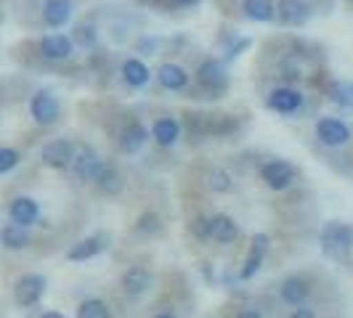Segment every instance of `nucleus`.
Returning a JSON list of instances; mask_svg holds the SVG:
<instances>
[{"label": "nucleus", "mask_w": 353, "mask_h": 318, "mask_svg": "<svg viewBox=\"0 0 353 318\" xmlns=\"http://www.w3.org/2000/svg\"><path fill=\"white\" fill-rule=\"evenodd\" d=\"M319 244L327 257L340 260L353 249V229L345 223H327L319 233Z\"/></svg>", "instance_id": "nucleus-1"}, {"label": "nucleus", "mask_w": 353, "mask_h": 318, "mask_svg": "<svg viewBox=\"0 0 353 318\" xmlns=\"http://www.w3.org/2000/svg\"><path fill=\"white\" fill-rule=\"evenodd\" d=\"M194 80L196 85L202 90H208L212 98H221L229 90V72L223 67V61H218V59L199 61V67L194 72Z\"/></svg>", "instance_id": "nucleus-2"}, {"label": "nucleus", "mask_w": 353, "mask_h": 318, "mask_svg": "<svg viewBox=\"0 0 353 318\" xmlns=\"http://www.w3.org/2000/svg\"><path fill=\"white\" fill-rule=\"evenodd\" d=\"M30 114L40 127H51L61 117V104L53 90H37L30 101Z\"/></svg>", "instance_id": "nucleus-3"}, {"label": "nucleus", "mask_w": 353, "mask_h": 318, "mask_svg": "<svg viewBox=\"0 0 353 318\" xmlns=\"http://www.w3.org/2000/svg\"><path fill=\"white\" fill-rule=\"evenodd\" d=\"M74 157H77V149H74V143L70 138H53L40 151L43 165H48L51 170H67V167L74 165Z\"/></svg>", "instance_id": "nucleus-4"}, {"label": "nucleus", "mask_w": 353, "mask_h": 318, "mask_svg": "<svg viewBox=\"0 0 353 318\" xmlns=\"http://www.w3.org/2000/svg\"><path fill=\"white\" fill-rule=\"evenodd\" d=\"M316 138L330 149H340L351 141V127L340 117H321L316 123Z\"/></svg>", "instance_id": "nucleus-5"}, {"label": "nucleus", "mask_w": 353, "mask_h": 318, "mask_svg": "<svg viewBox=\"0 0 353 318\" xmlns=\"http://www.w3.org/2000/svg\"><path fill=\"white\" fill-rule=\"evenodd\" d=\"M295 176H298V170L287 159H271L261 167V178L265 180V186L274 189V191H284L295 180Z\"/></svg>", "instance_id": "nucleus-6"}, {"label": "nucleus", "mask_w": 353, "mask_h": 318, "mask_svg": "<svg viewBox=\"0 0 353 318\" xmlns=\"http://www.w3.org/2000/svg\"><path fill=\"white\" fill-rule=\"evenodd\" d=\"M46 276H40V273H27V276H21L14 286V297L21 308H32L40 302V297L46 295Z\"/></svg>", "instance_id": "nucleus-7"}, {"label": "nucleus", "mask_w": 353, "mask_h": 318, "mask_svg": "<svg viewBox=\"0 0 353 318\" xmlns=\"http://www.w3.org/2000/svg\"><path fill=\"white\" fill-rule=\"evenodd\" d=\"M265 104L271 112H276V114H295V112H301L303 109V93L295 88H274L268 93V98H265Z\"/></svg>", "instance_id": "nucleus-8"}, {"label": "nucleus", "mask_w": 353, "mask_h": 318, "mask_svg": "<svg viewBox=\"0 0 353 318\" xmlns=\"http://www.w3.org/2000/svg\"><path fill=\"white\" fill-rule=\"evenodd\" d=\"M40 53L48 61H67L74 53V40L61 32H51V35L40 37Z\"/></svg>", "instance_id": "nucleus-9"}, {"label": "nucleus", "mask_w": 353, "mask_h": 318, "mask_svg": "<svg viewBox=\"0 0 353 318\" xmlns=\"http://www.w3.org/2000/svg\"><path fill=\"white\" fill-rule=\"evenodd\" d=\"M268 247H271V239H268L265 233H255V236H252V247H250L248 260H245L242 271H239V279H245V282H248V279H252V276L261 271Z\"/></svg>", "instance_id": "nucleus-10"}, {"label": "nucleus", "mask_w": 353, "mask_h": 318, "mask_svg": "<svg viewBox=\"0 0 353 318\" xmlns=\"http://www.w3.org/2000/svg\"><path fill=\"white\" fill-rule=\"evenodd\" d=\"M8 218H11V223H19V226L30 229V226H35L37 218H40V207H37V202L32 196H17L8 204Z\"/></svg>", "instance_id": "nucleus-11"}, {"label": "nucleus", "mask_w": 353, "mask_h": 318, "mask_svg": "<svg viewBox=\"0 0 353 318\" xmlns=\"http://www.w3.org/2000/svg\"><path fill=\"white\" fill-rule=\"evenodd\" d=\"M101 157L96 154V149L93 146H83L80 151H77V157H74V165H72V170H74V176L77 180H96L99 176V170H101Z\"/></svg>", "instance_id": "nucleus-12"}, {"label": "nucleus", "mask_w": 353, "mask_h": 318, "mask_svg": "<svg viewBox=\"0 0 353 318\" xmlns=\"http://www.w3.org/2000/svg\"><path fill=\"white\" fill-rule=\"evenodd\" d=\"M106 247H109V236H106V233H93L88 239L77 242V244L67 252V257H70L72 263H83V260H90V257L101 255Z\"/></svg>", "instance_id": "nucleus-13"}, {"label": "nucleus", "mask_w": 353, "mask_h": 318, "mask_svg": "<svg viewBox=\"0 0 353 318\" xmlns=\"http://www.w3.org/2000/svg\"><path fill=\"white\" fill-rule=\"evenodd\" d=\"M276 17L287 27H301L311 17V8H308L305 0H279L276 3Z\"/></svg>", "instance_id": "nucleus-14"}, {"label": "nucleus", "mask_w": 353, "mask_h": 318, "mask_svg": "<svg viewBox=\"0 0 353 318\" xmlns=\"http://www.w3.org/2000/svg\"><path fill=\"white\" fill-rule=\"evenodd\" d=\"M236 236H239V226H236V220L226 215V212H215L210 218V239L212 242H218V244H231V242H236Z\"/></svg>", "instance_id": "nucleus-15"}, {"label": "nucleus", "mask_w": 353, "mask_h": 318, "mask_svg": "<svg viewBox=\"0 0 353 318\" xmlns=\"http://www.w3.org/2000/svg\"><path fill=\"white\" fill-rule=\"evenodd\" d=\"M72 0H46L43 3V21L51 30H61L72 21Z\"/></svg>", "instance_id": "nucleus-16"}, {"label": "nucleus", "mask_w": 353, "mask_h": 318, "mask_svg": "<svg viewBox=\"0 0 353 318\" xmlns=\"http://www.w3.org/2000/svg\"><path fill=\"white\" fill-rule=\"evenodd\" d=\"M152 286V273L143 265H133L123 273V289L128 297H141Z\"/></svg>", "instance_id": "nucleus-17"}, {"label": "nucleus", "mask_w": 353, "mask_h": 318, "mask_svg": "<svg viewBox=\"0 0 353 318\" xmlns=\"http://www.w3.org/2000/svg\"><path fill=\"white\" fill-rule=\"evenodd\" d=\"M157 80L165 90L176 93V90H183L189 85V72L183 70L181 64H176V61H165L157 70Z\"/></svg>", "instance_id": "nucleus-18"}, {"label": "nucleus", "mask_w": 353, "mask_h": 318, "mask_svg": "<svg viewBox=\"0 0 353 318\" xmlns=\"http://www.w3.org/2000/svg\"><path fill=\"white\" fill-rule=\"evenodd\" d=\"M308 295H311V286L305 279L301 276H290V279H284L282 286H279V297H282L287 305H292V308H303V302L308 300Z\"/></svg>", "instance_id": "nucleus-19"}, {"label": "nucleus", "mask_w": 353, "mask_h": 318, "mask_svg": "<svg viewBox=\"0 0 353 318\" xmlns=\"http://www.w3.org/2000/svg\"><path fill=\"white\" fill-rule=\"evenodd\" d=\"M152 138H154L157 146H162V149L176 146L178 138H181V123H178L176 117H159V120H154V125H152Z\"/></svg>", "instance_id": "nucleus-20"}, {"label": "nucleus", "mask_w": 353, "mask_h": 318, "mask_svg": "<svg viewBox=\"0 0 353 318\" xmlns=\"http://www.w3.org/2000/svg\"><path fill=\"white\" fill-rule=\"evenodd\" d=\"M146 141H149V130H146L141 123H130L123 133H120V151L136 154V151H141Z\"/></svg>", "instance_id": "nucleus-21"}, {"label": "nucleus", "mask_w": 353, "mask_h": 318, "mask_svg": "<svg viewBox=\"0 0 353 318\" xmlns=\"http://www.w3.org/2000/svg\"><path fill=\"white\" fill-rule=\"evenodd\" d=\"M123 80L130 88H146L152 83V72L141 59H128L123 64Z\"/></svg>", "instance_id": "nucleus-22"}, {"label": "nucleus", "mask_w": 353, "mask_h": 318, "mask_svg": "<svg viewBox=\"0 0 353 318\" xmlns=\"http://www.w3.org/2000/svg\"><path fill=\"white\" fill-rule=\"evenodd\" d=\"M96 186H99V191H104V194H120L123 191V176H120V170L114 167V165H101V170H99V176L93 180Z\"/></svg>", "instance_id": "nucleus-23"}, {"label": "nucleus", "mask_w": 353, "mask_h": 318, "mask_svg": "<svg viewBox=\"0 0 353 318\" xmlns=\"http://www.w3.org/2000/svg\"><path fill=\"white\" fill-rule=\"evenodd\" d=\"M242 11H245V17L250 21H271V19L276 17V6H274V0H242Z\"/></svg>", "instance_id": "nucleus-24"}, {"label": "nucleus", "mask_w": 353, "mask_h": 318, "mask_svg": "<svg viewBox=\"0 0 353 318\" xmlns=\"http://www.w3.org/2000/svg\"><path fill=\"white\" fill-rule=\"evenodd\" d=\"M0 239H3V247L6 249H24L30 244V233L19 223H6L3 231H0Z\"/></svg>", "instance_id": "nucleus-25"}, {"label": "nucleus", "mask_w": 353, "mask_h": 318, "mask_svg": "<svg viewBox=\"0 0 353 318\" xmlns=\"http://www.w3.org/2000/svg\"><path fill=\"white\" fill-rule=\"evenodd\" d=\"M330 101L343 109H353V83H332L327 90Z\"/></svg>", "instance_id": "nucleus-26"}, {"label": "nucleus", "mask_w": 353, "mask_h": 318, "mask_svg": "<svg viewBox=\"0 0 353 318\" xmlns=\"http://www.w3.org/2000/svg\"><path fill=\"white\" fill-rule=\"evenodd\" d=\"M77 318H109V305L99 297H90V300L80 302Z\"/></svg>", "instance_id": "nucleus-27"}, {"label": "nucleus", "mask_w": 353, "mask_h": 318, "mask_svg": "<svg viewBox=\"0 0 353 318\" xmlns=\"http://www.w3.org/2000/svg\"><path fill=\"white\" fill-rule=\"evenodd\" d=\"M208 183H210V189L215 194H229L231 189H234V178L223 167H215L210 176H208Z\"/></svg>", "instance_id": "nucleus-28"}, {"label": "nucleus", "mask_w": 353, "mask_h": 318, "mask_svg": "<svg viewBox=\"0 0 353 318\" xmlns=\"http://www.w3.org/2000/svg\"><path fill=\"white\" fill-rule=\"evenodd\" d=\"M19 162H21V154H19L17 149H8V146L0 149V176H8Z\"/></svg>", "instance_id": "nucleus-29"}, {"label": "nucleus", "mask_w": 353, "mask_h": 318, "mask_svg": "<svg viewBox=\"0 0 353 318\" xmlns=\"http://www.w3.org/2000/svg\"><path fill=\"white\" fill-rule=\"evenodd\" d=\"M136 231H139V233H157L159 231L157 212H143L141 218H139V223H136Z\"/></svg>", "instance_id": "nucleus-30"}, {"label": "nucleus", "mask_w": 353, "mask_h": 318, "mask_svg": "<svg viewBox=\"0 0 353 318\" xmlns=\"http://www.w3.org/2000/svg\"><path fill=\"white\" fill-rule=\"evenodd\" d=\"M250 45H252V40H250V37H234L229 45H226V61L239 59V56H242V51H248Z\"/></svg>", "instance_id": "nucleus-31"}, {"label": "nucleus", "mask_w": 353, "mask_h": 318, "mask_svg": "<svg viewBox=\"0 0 353 318\" xmlns=\"http://www.w3.org/2000/svg\"><path fill=\"white\" fill-rule=\"evenodd\" d=\"M74 32H77L74 37H77V43H80V45H93V43H96V30H93L90 24H83V27H77Z\"/></svg>", "instance_id": "nucleus-32"}, {"label": "nucleus", "mask_w": 353, "mask_h": 318, "mask_svg": "<svg viewBox=\"0 0 353 318\" xmlns=\"http://www.w3.org/2000/svg\"><path fill=\"white\" fill-rule=\"evenodd\" d=\"M192 233L196 239H210V218H196L192 223Z\"/></svg>", "instance_id": "nucleus-33"}, {"label": "nucleus", "mask_w": 353, "mask_h": 318, "mask_svg": "<svg viewBox=\"0 0 353 318\" xmlns=\"http://www.w3.org/2000/svg\"><path fill=\"white\" fill-rule=\"evenodd\" d=\"M290 318H316V313H314L311 308H295Z\"/></svg>", "instance_id": "nucleus-34"}, {"label": "nucleus", "mask_w": 353, "mask_h": 318, "mask_svg": "<svg viewBox=\"0 0 353 318\" xmlns=\"http://www.w3.org/2000/svg\"><path fill=\"white\" fill-rule=\"evenodd\" d=\"M236 318H263V313H261V310H255V308H248V310H242Z\"/></svg>", "instance_id": "nucleus-35"}, {"label": "nucleus", "mask_w": 353, "mask_h": 318, "mask_svg": "<svg viewBox=\"0 0 353 318\" xmlns=\"http://www.w3.org/2000/svg\"><path fill=\"white\" fill-rule=\"evenodd\" d=\"M176 6H181V8H192V6H196L199 0H173Z\"/></svg>", "instance_id": "nucleus-36"}, {"label": "nucleus", "mask_w": 353, "mask_h": 318, "mask_svg": "<svg viewBox=\"0 0 353 318\" xmlns=\"http://www.w3.org/2000/svg\"><path fill=\"white\" fill-rule=\"evenodd\" d=\"M40 318H64V316H61V313H56V310H46Z\"/></svg>", "instance_id": "nucleus-37"}, {"label": "nucleus", "mask_w": 353, "mask_h": 318, "mask_svg": "<svg viewBox=\"0 0 353 318\" xmlns=\"http://www.w3.org/2000/svg\"><path fill=\"white\" fill-rule=\"evenodd\" d=\"M154 318H178V316H173V313H159V316H154Z\"/></svg>", "instance_id": "nucleus-38"}]
</instances>
